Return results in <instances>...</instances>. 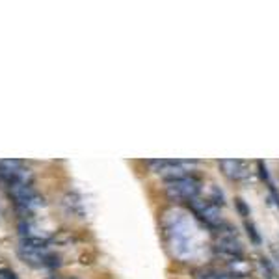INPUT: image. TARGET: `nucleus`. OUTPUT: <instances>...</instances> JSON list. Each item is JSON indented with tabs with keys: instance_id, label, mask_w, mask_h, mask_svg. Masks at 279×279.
<instances>
[{
	"instance_id": "obj_1",
	"label": "nucleus",
	"mask_w": 279,
	"mask_h": 279,
	"mask_svg": "<svg viewBox=\"0 0 279 279\" xmlns=\"http://www.w3.org/2000/svg\"><path fill=\"white\" fill-rule=\"evenodd\" d=\"M201 192V179L195 175H184L181 179L169 181L166 186V194L171 201H194Z\"/></svg>"
},
{
	"instance_id": "obj_2",
	"label": "nucleus",
	"mask_w": 279,
	"mask_h": 279,
	"mask_svg": "<svg viewBox=\"0 0 279 279\" xmlns=\"http://www.w3.org/2000/svg\"><path fill=\"white\" fill-rule=\"evenodd\" d=\"M9 192H11L15 207H17V210L22 214V218H26V214H30L34 209L45 205L43 197L35 192L32 184H17V186H13Z\"/></svg>"
},
{
	"instance_id": "obj_3",
	"label": "nucleus",
	"mask_w": 279,
	"mask_h": 279,
	"mask_svg": "<svg viewBox=\"0 0 279 279\" xmlns=\"http://www.w3.org/2000/svg\"><path fill=\"white\" fill-rule=\"evenodd\" d=\"M28 181H30V173L22 167L21 160L15 158L0 160V182H4L9 190L17 184H30Z\"/></svg>"
},
{
	"instance_id": "obj_4",
	"label": "nucleus",
	"mask_w": 279,
	"mask_h": 279,
	"mask_svg": "<svg viewBox=\"0 0 279 279\" xmlns=\"http://www.w3.org/2000/svg\"><path fill=\"white\" fill-rule=\"evenodd\" d=\"M188 207L201 222L209 225L210 229H222L223 225H225V222L220 216V209L214 207V205H210L209 201H197V199H194V201L188 203Z\"/></svg>"
},
{
	"instance_id": "obj_5",
	"label": "nucleus",
	"mask_w": 279,
	"mask_h": 279,
	"mask_svg": "<svg viewBox=\"0 0 279 279\" xmlns=\"http://www.w3.org/2000/svg\"><path fill=\"white\" fill-rule=\"evenodd\" d=\"M218 166L222 167L223 175L231 181H246L250 177V166L244 160H220Z\"/></svg>"
},
{
	"instance_id": "obj_6",
	"label": "nucleus",
	"mask_w": 279,
	"mask_h": 279,
	"mask_svg": "<svg viewBox=\"0 0 279 279\" xmlns=\"http://www.w3.org/2000/svg\"><path fill=\"white\" fill-rule=\"evenodd\" d=\"M218 251L223 253V255H227V257H237L240 259L242 257V244L237 240V235H222L220 240H218Z\"/></svg>"
},
{
	"instance_id": "obj_7",
	"label": "nucleus",
	"mask_w": 279,
	"mask_h": 279,
	"mask_svg": "<svg viewBox=\"0 0 279 279\" xmlns=\"http://www.w3.org/2000/svg\"><path fill=\"white\" fill-rule=\"evenodd\" d=\"M49 246H50V238L26 237V238H21V246H19V250L41 253V251H47V248H49Z\"/></svg>"
},
{
	"instance_id": "obj_8",
	"label": "nucleus",
	"mask_w": 279,
	"mask_h": 279,
	"mask_svg": "<svg viewBox=\"0 0 279 279\" xmlns=\"http://www.w3.org/2000/svg\"><path fill=\"white\" fill-rule=\"evenodd\" d=\"M63 205L67 207L71 214H82V201H80V195L75 192H69L63 197Z\"/></svg>"
},
{
	"instance_id": "obj_9",
	"label": "nucleus",
	"mask_w": 279,
	"mask_h": 279,
	"mask_svg": "<svg viewBox=\"0 0 279 279\" xmlns=\"http://www.w3.org/2000/svg\"><path fill=\"white\" fill-rule=\"evenodd\" d=\"M62 266V259L58 257L56 253H45V257H43V268H47V270H58Z\"/></svg>"
},
{
	"instance_id": "obj_10",
	"label": "nucleus",
	"mask_w": 279,
	"mask_h": 279,
	"mask_svg": "<svg viewBox=\"0 0 279 279\" xmlns=\"http://www.w3.org/2000/svg\"><path fill=\"white\" fill-rule=\"evenodd\" d=\"M207 201L210 203V205H214V207H223L225 205V195H223V192L218 186H214V188L210 190V195H209V199Z\"/></svg>"
},
{
	"instance_id": "obj_11",
	"label": "nucleus",
	"mask_w": 279,
	"mask_h": 279,
	"mask_svg": "<svg viewBox=\"0 0 279 279\" xmlns=\"http://www.w3.org/2000/svg\"><path fill=\"white\" fill-rule=\"evenodd\" d=\"M246 231H248V237H250V240L253 242V244H261L263 242V238H261V235L257 233V229H255V225H253V222H250V220H246Z\"/></svg>"
},
{
	"instance_id": "obj_12",
	"label": "nucleus",
	"mask_w": 279,
	"mask_h": 279,
	"mask_svg": "<svg viewBox=\"0 0 279 279\" xmlns=\"http://www.w3.org/2000/svg\"><path fill=\"white\" fill-rule=\"evenodd\" d=\"M235 207H237L238 214L244 218V220H248V216H250V207L246 205L244 199H240V197H237V199H235Z\"/></svg>"
},
{
	"instance_id": "obj_13",
	"label": "nucleus",
	"mask_w": 279,
	"mask_h": 279,
	"mask_svg": "<svg viewBox=\"0 0 279 279\" xmlns=\"http://www.w3.org/2000/svg\"><path fill=\"white\" fill-rule=\"evenodd\" d=\"M0 279H19V278L15 276V272L11 268H7L6 265L0 263Z\"/></svg>"
},
{
	"instance_id": "obj_14",
	"label": "nucleus",
	"mask_w": 279,
	"mask_h": 279,
	"mask_svg": "<svg viewBox=\"0 0 279 279\" xmlns=\"http://www.w3.org/2000/svg\"><path fill=\"white\" fill-rule=\"evenodd\" d=\"M49 279H58V278H56V276H52V278H49Z\"/></svg>"
},
{
	"instance_id": "obj_15",
	"label": "nucleus",
	"mask_w": 279,
	"mask_h": 279,
	"mask_svg": "<svg viewBox=\"0 0 279 279\" xmlns=\"http://www.w3.org/2000/svg\"><path fill=\"white\" fill-rule=\"evenodd\" d=\"M69 279H78V278H69Z\"/></svg>"
}]
</instances>
